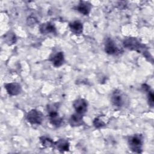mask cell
<instances>
[{"label":"cell","mask_w":154,"mask_h":154,"mask_svg":"<svg viewBox=\"0 0 154 154\" xmlns=\"http://www.w3.org/2000/svg\"><path fill=\"white\" fill-rule=\"evenodd\" d=\"M143 144V137L141 134H135L128 139V145L130 149L135 153H141Z\"/></svg>","instance_id":"1"},{"label":"cell","mask_w":154,"mask_h":154,"mask_svg":"<svg viewBox=\"0 0 154 154\" xmlns=\"http://www.w3.org/2000/svg\"><path fill=\"white\" fill-rule=\"evenodd\" d=\"M26 119L32 125H40L43 120V116L40 111L33 109L27 113Z\"/></svg>","instance_id":"2"},{"label":"cell","mask_w":154,"mask_h":154,"mask_svg":"<svg viewBox=\"0 0 154 154\" xmlns=\"http://www.w3.org/2000/svg\"><path fill=\"white\" fill-rule=\"evenodd\" d=\"M111 99L112 104L117 107H122L125 105L126 100L125 94L120 90H116L113 91Z\"/></svg>","instance_id":"3"},{"label":"cell","mask_w":154,"mask_h":154,"mask_svg":"<svg viewBox=\"0 0 154 154\" xmlns=\"http://www.w3.org/2000/svg\"><path fill=\"white\" fill-rule=\"evenodd\" d=\"M123 45L125 48L131 50H134L136 51H141L143 49V45L140 42L135 38L129 37L125 39Z\"/></svg>","instance_id":"4"},{"label":"cell","mask_w":154,"mask_h":154,"mask_svg":"<svg viewBox=\"0 0 154 154\" xmlns=\"http://www.w3.org/2000/svg\"><path fill=\"white\" fill-rule=\"evenodd\" d=\"M105 51L109 55H117L120 52V49L111 38H108L105 43Z\"/></svg>","instance_id":"5"},{"label":"cell","mask_w":154,"mask_h":154,"mask_svg":"<svg viewBox=\"0 0 154 154\" xmlns=\"http://www.w3.org/2000/svg\"><path fill=\"white\" fill-rule=\"evenodd\" d=\"M73 105L76 112L78 114L82 115L87 110V102L84 99H78L75 100Z\"/></svg>","instance_id":"6"},{"label":"cell","mask_w":154,"mask_h":154,"mask_svg":"<svg viewBox=\"0 0 154 154\" xmlns=\"http://www.w3.org/2000/svg\"><path fill=\"white\" fill-rule=\"evenodd\" d=\"M4 87L7 93L12 96L17 95L21 92V87L19 84L16 82H11L5 84Z\"/></svg>","instance_id":"7"},{"label":"cell","mask_w":154,"mask_h":154,"mask_svg":"<svg viewBox=\"0 0 154 154\" xmlns=\"http://www.w3.org/2000/svg\"><path fill=\"white\" fill-rule=\"evenodd\" d=\"M48 113L51 123L56 127L60 126L62 123L63 120L60 117H59L57 111H49Z\"/></svg>","instance_id":"8"},{"label":"cell","mask_w":154,"mask_h":154,"mask_svg":"<svg viewBox=\"0 0 154 154\" xmlns=\"http://www.w3.org/2000/svg\"><path fill=\"white\" fill-rule=\"evenodd\" d=\"M77 10L84 15H88L91 10V4L86 1H81L76 7Z\"/></svg>","instance_id":"9"},{"label":"cell","mask_w":154,"mask_h":154,"mask_svg":"<svg viewBox=\"0 0 154 154\" xmlns=\"http://www.w3.org/2000/svg\"><path fill=\"white\" fill-rule=\"evenodd\" d=\"M51 62L55 67H60L61 66L64 61V57L63 52H58L55 55H54L51 59Z\"/></svg>","instance_id":"10"},{"label":"cell","mask_w":154,"mask_h":154,"mask_svg":"<svg viewBox=\"0 0 154 154\" xmlns=\"http://www.w3.org/2000/svg\"><path fill=\"white\" fill-rule=\"evenodd\" d=\"M69 27L72 32L75 34H81L82 32L83 25L79 21H74L69 23Z\"/></svg>","instance_id":"11"},{"label":"cell","mask_w":154,"mask_h":154,"mask_svg":"<svg viewBox=\"0 0 154 154\" xmlns=\"http://www.w3.org/2000/svg\"><path fill=\"white\" fill-rule=\"evenodd\" d=\"M70 124L72 126H79L84 123L82 114L76 112L72 115L70 119Z\"/></svg>","instance_id":"12"},{"label":"cell","mask_w":154,"mask_h":154,"mask_svg":"<svg viewBox=\"0 0 154 154\" xmlns=\"http://www.w3.org/2000/svg\"><path fill=\"white\" fill-rule=\"evenodd\" d=\"M55 146H56L58 150L61 152L68 151L69 149V143L66 140L64 139L58 140L55 143Z\"/></svg>","instance_id":"13"},{"label":"cell","mask_w":154,"mask_h":154,"mask_svg":"<svg viewBox=\"0 0 154 154\" xmlns=\"http://www.w3.org/2000/svg\"><path fill=\"white\" fill-rule=\"evenodd\" d=\"M40 31L42 34H46L50 32H55V28L54 25L49 22L43 23L40 27Z\"/></svg>","instance_id":"14"},{"label":"cell","mask_w":154,"mask_h":154,"mask_svg":"<svg viewBox=\"0 0 154 154\" xmlns=\"http://www.w3.org/2000/svg\"><path fill=\"white\" fill-rule=\"evenodd\" d=\"M4 40L8 45H12L16 43V37L14 33L9 32L5 35Z\"/></svg>","instance_id":"15"},{"label":"cell","mask_w":154,"mask_h":154,"mask_svg":"<svg viewBox=\"0 0 154 154\" xmlns=\"http://www.w3.org/2000/svg\"><path fill=\"white\" fill-rule=\"evenodd\" d=\"M40 141L42 144L46 147H52L55 145V143L49 138L46 137H42L40 138Z\"/></svg>","instance_id":"16"},{"label":"cell","mask_w":154,"mask_h":154,"mask_svg":"<svg viewBox=\"0 0 154 154\" xmlns=\"http://www.w3.org/2000/svg\"><path fill=\"white\" fill-rule=\"evenodd\" d=\"M145 90L148 91V101H149V104L150 105V106H153V93L152 90H150V88L149 86H144V87Z\"/></svg>","instance_id":"17"},{"label":"cell","mask_w":154,"mask_h":154,"mask_svg":"<svg viewBox=\"0 0 154 154\" xmlns=\"http://www.w3.org/2000/svg\"><path fill=\"white\" fill-rule=\"evenodd\" d=\"M93 125L96 128H99L104 126L105 125V122L100 117H97L94 120Z\"/></svg>","instance_id":"18"}]
</instances>
